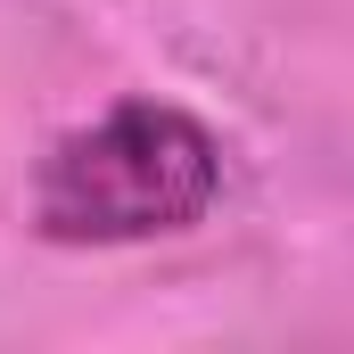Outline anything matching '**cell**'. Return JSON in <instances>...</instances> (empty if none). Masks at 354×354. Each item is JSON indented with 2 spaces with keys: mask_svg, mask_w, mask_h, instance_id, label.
Instances as JSON below:
<instances>
[{
  "mask_svg": "<svg viewBox=\"0 0 354 354\" xmlns=\"http://www.w3.org/2000/svg\"><path fill=\"white\" fill-rule=\"evenodd\" d=\"M223 198V140L174 99H115L58 132L33 174V231L50 248L181 239Z\"/></svg>",
  "mask_w": 354,
  "mask_h": 354,
  "instance_id": "obj_1",
  "label": "cell"
}]
</instances>
